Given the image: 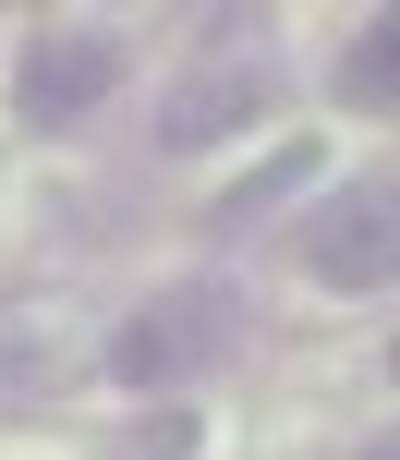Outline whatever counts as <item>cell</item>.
Listing matches in <instances>:
<instances>
[{
  "mask_svg": "<svg viewBox=\"0 0 400 460\" xmlns=\"http://www.w3.org/2000/svg\"><path fill=\"white\" fill-rule=\"evenodd\" d=\"M243 351V303H231V279H170V291H146L134 315L110 327V351L97 364L121 376V388H194V376H218Z\"/></svg>",
  "mask_w": 400,
  "mask_h": 460,
  "instance_id": "cell-1",
  "label": "cell"
},
{
  "mask_svg": "<svg viewBox=\"0 0 400 460\" xmlns=\"http://www.w3.org/2000/svg\"><path fill=\"white\" fill-rule=\"evenodd\" d=\"M110 85H121V37H110V24H49V37L24 49V73H13V97H24V121H37V134L85 121Z\"/></svg>",
  "mask_w": 400,
  "mask_h": 460,
  "instance_id": "cell-2",
  "label": "cell"
},
{
  "mask_svg": "<svg viewBox=\"0 0 400 460\" xmlns=\"http://www.w3.org/2000/svg\"><path fill=\"white\" fill-rule=\"evenodd\" d=\"M267 110H280V73H267V61H218V73H194V85L158 97V146H170V158H194V146L255 134Z\"/></svg>",
  "mask_w": 400,
  "mask_h": 460,
  "instance_id": "cell-3",
  "label": "cell"
},
{
  "mask_svg": "<svg viewBox=\"0 0 400 460\" xmlns=\"http://www.w3.org/2000/svg\"><path fill=\"white\" fill-rule=\"evenodd\" d=\"M388 182H364V194H340L328 218L304 230V267L328 279V291H388V267H400V243H388Z\"/></svg>",
  "mask_w": 400,
  "mask_h": 460,
  "instance_id": "cell-4",
  "label": "cell"
},
{
  "mask_svg": "<svg viewBox=\"0 0 400 460\" xmlns=\"http://www.w3.org/2000/svg\"><path fill=\"white\" fill-rule=\"evenodd\" d=\"M73 364H85V351L61 340V315H49V303H13V315H0V400L73 388Z\"/></svg>",
  "mask_w": 400,
  "mask_h": 460,
  "instance_id": "cell-5",
  "label": "cell"
},
{
  "mask_svg": "<svg viewBox=\"0 0 400 460\" xmlns=\"http://www.w3.org/2000/svg\"><path fill=\"white\" fill-rule=\"evenodd\" d=\"M388 37H400V24L377 13L352 49H340V97H352V110H388V97H400V49H388Z\"/></svg>",
  "mask_w": 400,
  "mask_h": 460,
  "instance_id": "cell-6",
  "label": "cell"
},
{
  "mask_svg": "<svg viewBox=\"0 0 400 460\" xmlns=\"http://www.w3.org/2000/svg\"><path fill=\"white\" fill-rule=\"evenodd\" d=\"M304 170H316V146H280V158H267V170H255V182H231V194H218V230H255V218H267V207H280V194H291V182H304Z\"/></svg>",
  "mask_w": 400,
  "mask_h": 460,
  "instance_id": "cell-7",
  "label": "cell"
},
{
  "mask_svg": "<svg viewBox=\"0 0 400 460\" xmlns=\"http://www.w3.org/2000/svg\"><path fill=\"white\" fill-rule=\"evenodd\" d=\"M121 460H194V424H182V412H158V424H146Z\"/></svg>",
  "mask_w": 400,
  "mask_h": 460,
  "instance_id": "cell-8",
  "label": "cell"
},
{
  "mask_svg": "<svg viewBox=\"0 0 400 460\" xmlns=\"http://www.w3.org/2000/svg\"><path fill=\"white\" fill-rule=\"evenodd\" d=\"M364 460H400V448H388V437H377V448H364Z\"/></svg>",
  "mask_w": 400,
  "mask_h": 460,
  "instance_id": "cell-9",
  "label": "cell"
}]
</instances>
